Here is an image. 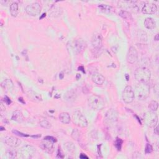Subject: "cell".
<instances>
[{
    "label": "cell",
    "instance_id": "6da1fadb",
    "mask_svg": "<svg viewBox=\"0 0 159 159\" xmlns=\"http://www.w3.org/2000/svg\"><path fill=\"white\" fill-rule=\"evenodd\" d=\"M150 87L147 83H141L136 86L134 94L139 100H146L149 96Z\"/></svg>",
    "mask_w": 159,
    "mask_h": 159
},
{
    "label": "cell",
    "instance_id": "7a4b0ae2",
    "mask_svg": "<svg viewBox=\"0 0 159 159\" xmlns=\"http://www.w3.org/2000/svg\"><path fill=\"white\" fill-rule=\"evenodd\" d=\"M136 79L141 83H147L150 80L151 72L146 67H140L134 72Z\"/></svg>",
    "mask_w": 159,
    "mask_h": 159
},
{
    "label": "cell",
    "instance_id": "3957f363",
    "mask_svg": "<svg viewBox=\"0 0 159 159\" xmlns=\"http://www.w3.org/2000/svg\"><path fill=\"white\" fill-rule=\"evenodd\" d=\"M88 103L90 108L96 111L103 110L105 106V103L104 100L101 97L95 94L91 95L88 98Z\"/></svg>",
    "mask_w": 159,
    "mask_h": 159
},
{
    "label": "cell",
    "instance_id": "277c9868",
    "mask_svg": "<svg viewBox=\"0 0 159 159\" xmlns=\"http://www.w3.org/2000/svg\"><path fill=\"white\" fill-rule=\"evenodd\" d=\"M72 120L74 124L80 127H86L88 126L86 117L79 110L75 111L73 113Z\"/></svg>",
    "mask_w": 159,
    "mask_h": 159
},
{
    "label": "cell",
    "instance_id": "5b68a950",
    "mask_svg": "<svg viewBox=\"0 0 159 159\" xmlns=\"http://www.w3.org/2000/svg\"><path fill=\"white\" fill-rule=\"evenodd\" d=\"M118 117L119 114L117 111L114 109H110L107 111L104 116V123L108 126H111L117 121Z\"/></svg>",
    "mask_w": 159,
    "mask_h": 159
},
{
    "label": "cell",
    "instance_id": "8992f818",
    "mask_svg": "<svg viewBox=\"0 0 159 159\" xmlns=\"http://www.w3.org/2000/svg\"><path fill=\"white\" fill-rule=\"evenodd\" d=\"M134 98L135 94L133 88L131 86H127L124 88L123 94H122V98L123 101L127 104H129L134 101Z\"/></svg>",
    "mask_w": 159,
    "mask_h": 159
},
{
    "label": "cell",
    "instance_id": "52a82bcc",
    "mask_svg": "<svg viewBox=\"0 0 159 159\" xmlns=\"http://www.w3.org/2000/svg\"><path fill=\"white\" fill-rule=\"evenodd\" d=\"M41 6L38 3H34L26 6L25 11L29 16H37L41 12Z\"/></svg>",
    "mask_w": 159,
    "mask_h": 159
},
{
    "label": "cell",
    "instance_id": "ba28073f",
    "mask_svg": "<svg viewBox=\"0 0 159 159\" xmlns=\"http://www.w3.org/2000/svg\"><path fill=\"white\" fill-rule=\"evenodd\" d=\"M145 122L148 126L150 127H155L157 125L158 118L157 114L153 111H150L145 114Z\"/></svg>",
    "mask_w": 159,
    "mask_h": 159
},
{
    "label": "cell",
    "instance_id": "9c48e42d",
    "mask_svg": "<svg viewBox=\"0 0 159 159\" xmlns=\"http://www.w3.org/2000/svg\"><path fill=\"white\" fill-rule=\"evenodd\" d=\"M36 148L32 145H26L23 146L21 149V154L22 157L25 159L31 158L35 154Z\"/></svg>",
    "mask_w": 159,
    "mask_h": 159
},
{
    "label": "cell",
    "instance_id": "30bf717a",
    "mask_svg": "<svg viewBox=\"0 0 159 159\" xmlns=\"http://www.w3.org/2000/svg\"><path fill=\"white\" fill-rule=\"evenodd\" d=\"M138 60V52L134 47L131 46L128 50L127 54V61L128 63L134 64Z\"/></svg>",
    "mask_w": 159,
    "mask_h": 159
},
{
    "label": "cell",
    "instance_id": "8fae6325",
    "mask_svg": "<svg viewBox=\"0 0 159 159\" xmlns=\"http://www.w3.org/2000/svg\"><path fill=\"white\" fill-rule=\"evenodd\" d=\"M157 11V6L154 3H146L142 8V12L145 15H154Z\"/></svg>",
    "mask_w": 159,
    "mask_h": 159
},
{
    "label": "cell",
    "instance_id": "7c38bea8",
    "mask_svg": "<svg viewBox=\"0 0 159 159\" xmlns=\"http://www.w3.org/2000/svg\"><path fill=\"white\" fill-rule=\"evenodd\" d=\"M91 44L94 49L99 50L103 45V39L100 34L95 33L91 38Z\"/></svg>",
    "mask_w": 159,
    "mask_h": 159
},
{
    "label": "cell",
    "instance_id": "4fadbf2b",
    "mask_svg": "<svg viewBox=\"0 0 159 159\" xmlns=\"http://www.w3.org/2000/svg\"><path fill=\"white\" fill-rule=\"evenodd\" d=\"M53 143L52 141L44 139V141H42L40 144V147L42 149L45 151L47 153L49 154H52L53 152Z\"/></svg>",
    "mask_w": 159,
    "mask_h": 159
},
{
    "label": "cell",
    "instance_id": "5bb4252c",
    "mask_svg": "<svg viewBox=\"0 0 159 159\" xmlns=\"http://www.w3.org/2000/svg\"><path fill=\"white\" fill-rule=\"evenodd\" d=\"M4 142L6 144L8 145V146L13 148H16L18 147L21 143V141L18 139V138H16L13 136L6 137L4 139Z\"/></svg>",
    "mask_w": 159,
    "mask_h": 159
},
{
    "label": "cell",
    "instance_id": "9a60e30c",
    "mask_svg": "<svg viewBox=\"0 0 159 159\" xmlns=\"http://www.w3.org/2000/svg\"><path fill=\"white\" fill-rule=\"evenodd\" d=\"M86 43L82 39H79L76 40L74 42V48L77 53L82 52L86 49Z\"/></svg>",
    "mask_w": 159,
    "mask_h": 159
},
{
    "label": "cell",
    "instance_id": "2e32d148",
    "mask_svg": "<svg viewBox=\"0 0 159 159\" xmlns=\"http://www.w3.org/2000/svg\"><path fill=\"white\" fill-rule=\"evenodd\" d=\"M93 82L98 85H102L105 81V78L99 73H94L92 76Z\"/></svg>",
    "mask_w": 159,
    "mask_h": 159
},
{
    "label": "cell",
    "instance_id": "e0dca14e",
    "mask_svg": "<svg viewBox=\"0 0 159 159\" xmlns=\"http://www.w3.org/2000/svg\"><path fill=\"white\" fill-rule=\"evenodd\" d=\"M1 86L6 91H10L13 89L14 84L11 79H6L1 83Z\"/></svg>",
    "mask_w": 159,
    "mask_h": 159
},
{
    "label": "cell",
    "instance_id": "ac0fdd59",
    "mask_svg": "<svg viewBox=\"0 0 159 159\" xmlns=\"http://www.w3.org/2000/svg\"><path fill=\"white\" fill-rule=\"evenodd\" d=\"M11 119L18 123H22L24 121V116L21 111L19 110L14 111L11 116Z\"/></svg>",
    "mask_w": 159,
    "mask_h": 159
},
{
    "label": "cell",
    "instance_id": "d6986e66",
    "mask_svg": "<svg viewBox=\"0 0 159 159\" xmlns=\"http://www.w3.org/2000/svg\"><path fill=\"white\" fill-rule=\"evenodd\" d=\"M144 26L148 29H153L156 27V22L151 18H147L144 21Z\"/></svg>",
    "mask_w": 159,
    "mask_h": 159
},
{
    "label": "cell",
    "instance_id": "ffe728a7",
    "mask_svg": "<svg viewBox=\"0 0 159 159\" xmlns=\"http://www.w3.org/2000/svg\"><path fill=\"white\" fill-rule=\"evenodd\" d=\"M59 119L61 123L65 124H67L70 123L71 121V117L70 114L68 113L63 112L60 113V114L59 115Z\"/></svg>",
    "mask_w": 159,
    "mask_h": 159
},
{
    "label": "cell",
    "instance_id": "44dd1931",
    "mask_svg": "<svg viewBox=\"0 0 159 159\" xmlns=\"http://www.w3.org/2000/svg\"><path fill=\"white\" fill-rule=\"evenodd\" d=\"M19 6L17 3H13L12 4L10 5L9 7V11L10 13L12 16L13 17H16L17 15H18V11H19Z\"/></svg>",
    "mask_w": 159,
    "mask_h": 159
},
{
    "label": "cell",
    "instance_id": "7402d4cb",
    "mask_svg": "<svg viewBox=\"0 0 159 159\" xmlns=\"http://www.w3.org/2000/svg\"><path fill=\"white\" fill-rule=\"evenodd\" d=\"M28 97L30 98V99H32V100L34 101H42V97L40 94H38L36 92H34L32 91H30L28 93Z\"/></svg>",
    "mask_w": 159,
    "mask_h": 159
},
{
    "label": "cell",
    "instance_id": "603a6c76",
    "mask_svg": "<svg viewBox=\"0 0 159 159\" xmlns=\"http://www.w3.org/2000/svg\"><path fill=\"white\" fill-rule=\"evenodd\" d=\"M64 147L70 153H74L76 149L75 144L72 143V142H67L65 144H64Z\"/></svg>",
    "mask_w": 159,
    "mask_h": 159
},
{
    "label": "cell",
    "instance_id": "cb8c5ba5",
    "mask_svg": "<svg viewBox=\"0 0 159 159\" xmlns=\"http://www.w3.org/2000/svg\"><path fill=\"white\" fill-rule=\"evenodd\" d=\"M119 15L123 19L126 20H133V18H132L131 13L127 11H125V10H122V11H121L119 13Z\"/></svg>",
    "mask_w": 159,
    "mask_h": 159
},
{
    "label": "cell",
    "instance_id": "d4e9b609",
    "mask_svg": "<svg viewBox=\"0 0 159 159\" xmlns=\"http://www.w3.org/2000/svg\"><path fill=\"white\" fill-rule=\"evenodd\" d=\"M148 108H149L150 111H153V112H155L158 110V103L156 101H152L148 104Z\"/></svg>",
    "mask_w": 159,
    "mask_h": 159
},
{
    "label": "cell",
    "instance_id": "484cf974",
    "mask_svg": "<svg viewBox=\"0 0 159 159\" xmlns=\"http://www.w3.org/2000/svg\"><path fill=\"white\" fill-rule=\"evenodd\" d=\"M76 94L73 91H69L67 92L65 96H64V98H65L66 100L71 101V100H74L75 99Z\"/></svg>",
    "mask_w": 159,
    "mask_h": 159
},
{
    "label": "cell",
    "instance_id": "4316f807",
    "mask_svg": "<svg viewBox=\"0 0 159 159\" xmlns=\"http://www.w3.org/2000/svg\"><path fill=\"white\" fill-rule=\"evenodd\" d=\"M71 136H72V137L74 140L79 141L81 139V137H82V134H81L79 130L77 129H74L72 131Z\"/></svg>",
    "mask_w": 159,
    "mask_h": 159
},
{
    "label": "cell",
    "instance_id": "83f0119b",
    "mask_svg": "<svg viewBox=\"0 0 159 159\" xmlns=\"http://www.w3.org/2000/svg\"><path fill=\"white\" fill-rule=\"evenodd\" d=\"M39 124H40V126L42 128H44V129H49L52 127L51 124H50L48 121H47L46 119H42L40 121Z\"/></svg>",
    "mask_w": 159,
    "mask_h": 159
},
{
    "label": "cell",
    "instance_id": "f1b7e54d",
    "mask_svg": "<svg viewBox=\"0 0 159 159\" xmlns=\"http://www.w3.org/2000/svg\"><path fill=\"white\" fill-rule=\"evenodd\" d=\"M98 7L102 10V11L107 13H111L113 10V8L111 7V6L106 5H99Z\"/></svg>",
    "mask_w": 159,
    "mask_h": 159
},
{
    "label": "cell",
    "instance_id": "f546056e",
    "mask_svg": "<svg viewBox=\"0 0 159 159\" xmlns=\"http://www.w3.org/2000/svg\"><path fill=\"white\" fill-rule=\"evenodd\" d=\"M123 143V140L119 138H117L116 141L114 143V145L115 147H116V148L117 149V150H121V147H122V144Z\"/></svg>",
    "mask_w": 159,
    "mask_h": 159
},
{
    "label": "cell",
    "instance_id": "4dcf8cb0",
    "mask_svg": "<svg viewBox=\"0 0 159 159\" xmlns=\"http://www.w3.org/2000/svg\"><path fill=\"white\" fill-rule=\"evenodd\" d=\"M6 155L9 158H15L17 156V152L15 150H9L6 152Z\"/></svg>",
    "mask_w": 159,
    "mask_h": 159
},
{
    "label": "cell",
    "instance_id": "1f68e13d",
    "mask_svg": "<svg viewBox=\"0 0 159 159\" xmlns=\"http://www.w3.org/2000/svg\"><path fill=\"white\" fill-rule=\"evenodd\" d=\"M13 133L16 134V135H18V136H21V137H29L30 136L28 134H24V133H21V132H19L18 131H16V130H13Z\"/></svg>",
    "mask_w": 159,
    "mask_h": 159
},
{
    "label": "cell",
    "instance_id": "d6a6232c",
    "mask_svg": "<svg viewBox=\"0 0 159 159\" xmlns=\"http://www.w3.org/2000/svg\"><path fill=\"white\" fill-rule=\"evenodd\" d=\"M153 151V148H152V146L149 144H147L145 146V152L146 154H150L151 152Z\"/></svg>",
    "mask_w": 159,
    "mask_h": 159
},
{
    "label": "cell",
    "instance_id": "836d02e7",
    "mask_svg": "<svg viewBox=\"0 0 159 159\" xmlns=\"http://www.w3.org/2000/svg\"><path fill=\"white\" fill-rule=\"evenodd\" d=\"M44 139H46V140H49V141H52L53 142V143H56L57 142V139L55 138V137H53L52 136H46V137H44Z\"/></svg>",
    "mask_w": 159,
    "mask_h": 159
},
{
    "label": "cell",
    "instance_id": "e575fe53",
    "mask_svg": "<svg viewBox=\"0 0 159 159\" xmlns=\"http://www.w3.org/2000/svg\"><path fill=\"white\" fill-rule=\"evenodd\" d=\"M5 103L6 104H7L8 105H9V104L11 103V99H10L7 96H5Z\"/></svg>",
    "mask_w": 159,
    "mask_h": 159
},
{
    "label": "cell",
    "instance_id": "d590c367",
    "mask_svg": "<svg viewBox=\"0 0 159 159\" xmlns=\"http://www.w3.org/2000/svg\"><path fill=\"white\" fill-rule=\"evenodd\" d=\"M80 158H82V159H83V158L88 159V157H87L86 155H85L84 154H81V155H80Z\"/></svg>",
    "mask_w": 159,
    "mask_h": 159
},
{
    "label": "cell",
    "instance_id": "8d00e7d4",
    "mask_svg": "<svg viewBox=\"0 0 159 159\" xmlns=\"http://www.w3.org/2000/svg\"><path fill=\"white\" fill-rule=\"evenodd\" d=\"M154 133L156 134L157 135L158 134V127L157 126H155V129H154Z\"/></svg>",
    "mask_w": 159,
    "mask_h": 159
},
{
    "label": "cell",
    "instance_id": "74e56055",
    "mask_svg": "<svg viewBox=\"0 0 159 159\" xmlns=\"http://www.w3.org/2000/svg\"><path fill=\"white\" fill-rule=\"evenodd\" d=\"M40 136H41V135H37V136H32L31 137H33V138H35V139H38V138L40 137Z\"/></svg>",
    "mask_w": 159,
    "mask_h": 159
},
{
    "label": "cell",
    "instance_id": "f35d334b",
    "mask_svg": "<svg viewBox=\"0 0 159 159\" xmlns=\"http://www.w3.org/2000/svg\"><path fill=\"white\" fill-rule=\"evenodd\" d=\"M59 78H60V79H63V73L62 72L60 73V75H59Z\"/></svg>",
    "mask_w": 159,
    "mask_h": 159
},
{
    "label": "cell",
    "instance_id": "ab89813d",
    "mask_svg": "<svg viewBox=\"0 0 159 159\" xmlns=\"http://www.w3.org/2000/svg\"><path fill=\"white\" fill-rule=\"evenodd\" d=\"M46 13H44V14L42 15V16L41 17H40V18L39 19H42V18H44V17H46Z\"/></svg>",
    "mask_w": 159,
    "mask_h": 159
},
{
    "label": "cell",
    "instance_id": "60d3db41",
    "mask_svg": "<svg viewBox=\"0 0 159 159\" xmlns=\"http://www.w3.org/2000/svg\"><path fill=\"white\" fill-rule=\"evenodd\" d=\"M154 39L155 40H158V34L156 36H155V37L154 38Z\"/></svg>",
    "mask_w": 159,
    "mask_h": 159
},
{
    "label": "cell",
    "instance_id": "b9f144b4",
    "mask_svg": "<svg viewBox=\"0 0 159 159\" xmlns=\"http://www.w3.org/2000/svg\"><path fill=\"white\" fill-rule=\"evenodd\" d=\"M19 101H21V102H22L23 104H25V103L23 101V100H22V98H19Z\"/></svg>",
    "mask_w": 159,
    "mask_h": 159
},
{
    "label": "cell",
    "instance_id": "7bdbcfd3",
    "mask_svg": "<svg viewBox=\"0 0 159 159\" xmlns=\"http://www.w3.org/2000/svg\"><path fill=\"white\" fill-rule=\"evenodd\" d=\"M127 77H128V75H127V74H126V78H127V80L128 81V80H129V78H128Z\"/></svg>",
    "mask_w": 159,
    "mask_h": 159
}]
</instances>
